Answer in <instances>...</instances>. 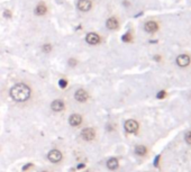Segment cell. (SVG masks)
Wrapping results in <instances>:
<instances>
[{
  "instance_id": "13",
  "label": "cell",
  "mask_w": 191,
  "mask_h": 172,
  "mask_svg": "<svg viewBox=\"0 0 191 172\" xmlns=\"http://www.w3.org/2000/svg\"><path fill=\"white\" fill-rule=\"evenodd\" d=\"M46 11H47V7L45 6V4H44L43 1L40 2V4L36 6V8H35L36 15H40V16H42V15H45Z\"/></svg>"
},
{
  "instance_id": "23",
  "label": "cell",
  "mask_w": 191,
  "mask_h": 172,
  "mask_svg": "<svg viewBox=\"0 0 191 172\" xmlns=\"http://www.w3.org/2000/svg\"><path fill=\"white\" fill-rule=\"evenodd\" d=\"M159 160H160V155H157L155 157V160H154V165H155V167L159 165Z\"/></svg>"
},
{
  "instance_id": "10",
  "label": "cell",
  "mask_w": 191,
  "mask_h": 172,
  "mask_svg": "<svg viewBox=\"0 0 191 172\" xmlns=\"http://www.w3.org/2000/svg\"><path fill=\"white\" fill-rule=\"evenodd\" d=\"M51 108L54 112H62L64 109V102L60 99L54 100L52 104H51Z\"/></svg>"
},
{
  "instance_id": "15",
  "label": "cell",
  "mask_w": 191,
  "mask_h": 172,
  "mask_svg": "<svg viewBox=\"0 0 191 172\" xmlns=\"http://www.w3.org/2000/svg\"><path fill=\"white\" fill-rule=\"evenodd\" d=\"M135 152L136 154H138V155H145L146 152H147V150H146V148L143 146V145H138V146H136Z\"/></svg>"
},
{
  "instance_id": "3",
  "label": "cell",
  "mask_w": 191,
  "mask_h": 172,
  "mask_svg": "<svg viewBox=\"0 0 191 172\" xmlns=\"http://www.w3.org/2000/svg\"><path fill=\"white\" fill-rule=\"evenodd\" d=\"M92 7L91 0H79L78 1V9L80 11H89Z\"/></svg>"
},
{
  "instance_id": "18",
  "label": "cell",
  "mask_w": 191,
  "mask_h": 172,
  "mask_svg": "<svg viewBox=\"0 0 191 172\" xmlns=\"http://www.w3.org/2000/svg\"><path fill=\"white\" fill-rule=\"evenodd\" d=\"M4 17L5 18H7V19H9V18H11L12 17V12L9 10V9H6L4 11Z\"/></svg>"
},
{
  "instance_id": "22",
  "label": "cell",
  "mask_w": 191,
  "mask_h": 172,
  "mask_svg": "<svg viewBox=\"0 0 191 172\" xmlns=\"http://www.w3.org/2000/svg\"><path fill=\"white\" fill-rule=\"evenodd\" d=\"M76 60H73V59H70V60H69V65H70V67H76Z\"/></svg>"
},
{
  "instance_id": "21",
  "label": "cell",
  "mask_w": 191,
  "mask_h": 172,
  "mask_svg": "<svg viewBox=\"0 0 191 172\" xmlns=\"http://www.w3.org/2000/svg\"><path fill=\"white\" fill-rule=\"evenodd\" d=\"M165 96H167V92L164 91V90H162V91H160L159 93H157V98H159V99H163Z\"/></svg>"
},
{
  "instance_id": "16",
  "label": "cell",
  "mask_w": 191,
  "mask_h": 172,
  "mask_svg": "<svg viewBox=\"0 0 191 172\" xmlns=\"http://www.w3.org/2000/svg\"><path fill=\"white\" fill-rule=\"evenodd\" d=\"M42 50H43L44 53H50L51 51H52V45L51 44H44L43 47H42Z\"/></svg>"
},
{
  "instance_id": "7",
  "label": "cell",
  "mask_w": 191,
  "mask_h": 172,
  "mask_svg": "<svg viewBox=\"0 0 191 172\" xmlns=\"http://www.w3.org/2000/svg\"><path fill=\"white\" fill-rule=\"evenodd\" d=\"M176 63H178V65L182 67V68L188 67L189 63H190V57H189V55H186V54L179 55L178 56V59H176Z\"/></svg>"
},
{
  "instance_id": "4",
  "label": "cell",
  "mask_w": 191,
  "mask_h": 172,
  "mask_svg": "<svg viewBox=\"0 0 191 172\" xmlns=\"http://www.w3.org/2000/svg\"><path fill=\"white\" fill-rule=\"evenodd\" d=\"M48 160L53 162V163H56V162H60L62 160V153L60 151H57V150H52L51 152L48 153Z\"/></svg>"
},
{
  "instance_id": "17",
  "label": "cell",
  "mask_w": 191,
  "mask_h": 172,
  "mask_svg": "<svg viewBox=\"0 0 191 172\" xmlns=\"http://www.w3.org/2000/svg\"><path fill=\"white\" fill-rule=\"evenodd\" d=\"M121 40H123L124 42H131V33H126L125 35H123V37H121Z\"/></svg>"
},
{
  "instance_id": "11",
  "label": "cell",
  "mask_w": 191,
  "mask_h": 172,
  "mask_svg": "<svg viewBox=\"0 0 191 172\" xmlns=\"http://www.w3.org/2000/svg\"><path fill=\"white\" fill-rule=\"evenodd\" d=\"M106 26H107L108 29H110V31H115V29H117V28H118L119 24H118V20L116 19L115 17H110V18L107 20Z\"/></svg>"
},
{
  "instance_id": "6",
  "label": "cell",
  "mask_w": 191,
  "mask_h": 172,
  "mask_svg": "<svg viewBox=\"0 0 191 172\" xmlns=\"http://www.w3.org/2000/svg\"><path fill=\"white\" fill-rule=\"evenodd\" d=\"M74 98H76V101H79V102H84V101H87V99H88L87 91L83 90V89H79V90L76 92Z\"/></svg>"
},
{
  "instance_id": "14",
  "label": "cell",
  "mask_w": 191,
  "mask_h": 172,
  "mask_svg": "<svg viewBox=\"0 0 191 172\" xmlns=\"http://www.w3.org/2000/svg\"><path fill=\"white\" fill-rule=\"evenodd\" d=\"M107 168L109 170H115V169L118 168V160L116 157H112L109 159L107 162Z\"/></svg>"
},
{
  "instance_id": "8",
  "label": "cell",
  "mask_w": 191,
  "mask_h": 172,
  "mask_svg": "<svg viewBox=\"0 0 191 172\" xmlns=\"http://www.w3.org/2000/svg\"><path fill=\"white\" fill-rule=\"evenodd\" d=\"M95 131L92 128H86L82 131V138L86 141H92L95 138Z\"/></svg>"
},
{
  "instance_id": "20",
  "label": "cell",
  "mask_w": 191,
  "mask_h": 172,
  "mask_svg": "<svg viewBox=\"0 0 191 172\" xmlns=\"http://www.w3.org/2000/svg\"><path fill=\"white\" fill-rule=\"evenodd\" d=\"M184 138H186V142L188 144H191V132H188L184 136Z\"/></svg>"
},
{
  "instance_id": "5",
  "label": "cell",
  "mask_w": 191,
  "mask_h": 172,
  "mask_svg": "<svg viewBox=\"0 0 191 172\" xmlns=\"http://www.w3.org/2000/svg\"><path fill=\"white\" fill-rule=\"evenodd\" d=\"M86 41H87V43H89V44L96 45L100 42V36L98 34H96V33H89L87 36H86Z\"/></svg>"
},
{
  "instance_id": "19",
  "label": "cell",
  "mask_w": 191,
  "mask_h": 172,
  "mask_svg": "<svg viewBox=\"0 0 191 172\" xmlns=\"http://www.w3.org/2000/svg\"><path fill=\"white\" fill-rule=\"evenodd\" d=\"M59 86H60L62 89L66 88V86H68V81L64 80V79H61V80L59 81Z\"/></svg>"
},
{
  "instance_id": "24",
  "label": "cell",
  "mask_w": 191,
  "mask_h": 172,
  "mask_svg": "<svg viewBox=\"0 0 191 172\" xmlns=\"http://www.w3.org/2000/svg\"><path fill=\"white\" fill-rule=\"evenodd\" d=\"M31 167H32V164H26L24 168H23V170H24V171H26V170H27L28 168H31Z\"/></svg>"
},
{
  "instance_id": "2",
  "label": "cell",
  "mask_w": 191,
  "mask_h": 172,
  "mask_svg": "<svg viewBox=\"0 0 191 172\" xmlns=\"http://www.w3.org/2000/svg\"><path fill=\"white\" fill-rule=\"evenodd\" d=\"M138 129V123L134 119H129L125 123V131L127 133H136Z\"/></svg>"
},
{
  "instance_id": "9",
  "label": "cell",
  "mask_w": 191,
  "mask_h": 172,
  "mask_svg": "<svg viewBox=\"0 0 191 172\" xmlns=\"http://www.w3.org/2000/svg\"><path fill=\"white\" fill-rule=\"evenodd\" d=\"M81 122H82V117L80 116L79 114H72L69 118V123L71 126H79Z\"/></svg>"
},
{
  "instance_id": "25",
  "label": "cell",
  "mask_w": 191,
  "mask_h": 172,
  "mask_svg": "<svg viewBox=\"0 0 191 172\" xmlns=\"http://www.w3.org/2000/svg\"><path fill=\"white\" fill-rule=\"evenodd\" d=\"M81 168H84V164H79V165H78V169H81Z\"/></svg>"
},
{
  "instance_id": "1",
  "label": "cell",
  "mask_w": 191,
  "mask_h": 172,
  "mask_svg": "<svg viewBox=\"0 0 191 172\" xmlns=\"http://www.w3.org/2000/svg\"><path fill=\"white\" fill-rule=\"evenodd\" d=\"M10 97L18 102L26 101L31 97V89L25 83H17L10 89Z\"/></svg>"
},
{
  "instance_id": "12",
  "label": "cell",
  "mask_w": 191,
  "mask_h": 172,
  "mask_svg": "<svg viewBox=\"0 0 191 172\" xmlns=\"http://www.w3.org/2000/svg\"><path fill=\"white\" fill-rule=\"evenodd\" d=\"M159 29V26L155 21H147L145 24V31L147 33H155Z\"/></svg>"
}]
</instances>
